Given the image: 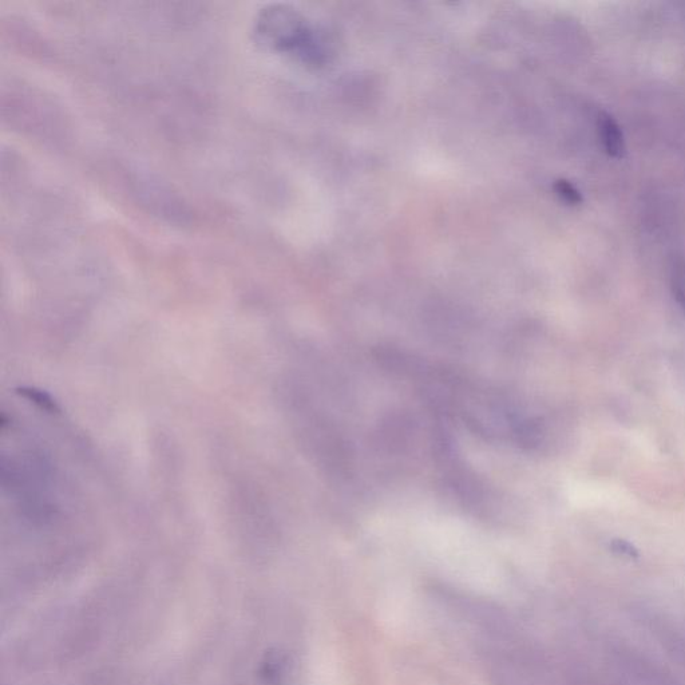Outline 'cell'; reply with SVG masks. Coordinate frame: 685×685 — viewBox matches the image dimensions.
<instances>
[{
  "label": "cell",
  "mask_w": 685,
  "mask_h": 685,
  "mask_svg": "<svg viewBox=\"0 0 685 685\" xmlns=\"http://www.w3.org/2000/svg\"><path fill=\"white\" fill-rule=\"evenodd\" d=\"M556 190L558 196H560L565 203H568L569 205H580L582 203V194L572 182L566 180L558 181Z\"/></svg>",
  "instance_id": "obj_4"
},
{
  "label": "cell",
  "mask_w": 685,
  "mask_h": 685,
  "mask_svg": "<svg viewBox=\"0 0 685 685\" xmlns=\"http://www.w3.org/2000/svg\"><path fill=\"white\" fill-rule=\"evenodd\" d=\"M591 685H613V684H605V683H603V681H595V684H591Z\"/></svg>",
  "instance_id": "obj_6"
},
{
  "label": "cell",
  "mask_w": 685,
  "mask_h": 685,
  "mask_svg": "<svg viewBox=\"0 0 685 685\" xmlns=\"http://www.w3.org/2000/svg\"><path fill=\"white\" fill-rule=\"evenodd\" d=\"M597 132H599L601 145L609 157L620 160L625 156L627 145H625L623 129L615 117L601 112L597 117Z\"/></svg>",
  "instance_id": "obj_2"
},
{
  "label": "cell",
  "mask_w": 685,
  "mask_h": 685,
  "mask_svg": "<svg viewBox=\"0 0 685 685\" xmlns=\"http://www.w3.org/2000/svg\"><path fill=\"white\" fill-rule=\"evenodd\" d=\"M671 284L673 296L685 314V260L677 259L672 265Z\"/></svg>",
  "instance_id": "obj_3"
},
{
  "label": "cell",
  "mask_w": 685,
  "mask_h": 685,
  "mask_svg": "<svg viewBox=\"0 0 685 685\" xmlns=\"http://www.w3.org/2000/svg\"><path fill=\"white\" fill-rule=\"evenodd\" d=\"M612 549L615 553L620 554V556H625L629 558H636L639 556V552L635 546L629 544V542L624 540H615L612 542Z\"/></svg>",
  "instance_id": "obj_5"
},
{
  "label": "cell",
  "mask_w": 685,
  "mask_h": 685,
  "mask_svg": "<svg viewBox=\"0 0 685 685\" xmlns=\"http://www.w3.org/2000/svg\"><path fill=\"white\" fill-rule=\"evenodd\" d=\"M621 671L644 685H675L671 675L655 661L629 648L616 649L613 653Z\"/></svg>",
  "instance_id": "obj_1"
}]
</instances>
